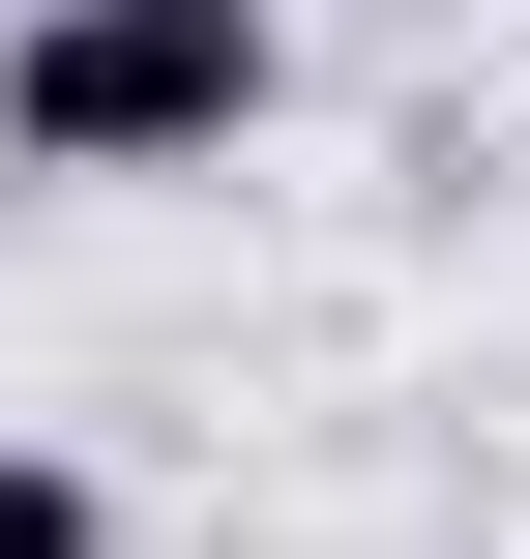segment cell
<instances>
[{
    "mask_svg": "<svg viewBox=\"0 0 530 559\" xmlns=\"http://www.w3.org/2000/svg\"><path fill=\"white\" fill-rule=\"evenodd\" d=\"M295 88L266 0H0V177H236Z\"/></svg>",
    "mask_w": 530,
    "mask_h": 559,
    "instance_id": "cell-1",
    "label": "cell"
},
{
    "mask_svg": "<svg viewBox=\"0 0 530 559\" xmlns=\"http://www.w3.org/2000/svg\"><path fill=\"white\" fill-rule=\"evenodd\" d=\"M0 559H118V501H89L59 442H0Z\"/></svg>",
    "mask_w": 530,
    "mask_h": 559,
    "instance_id": "cell-2",
    "label": "cell"
}]
</instances>
